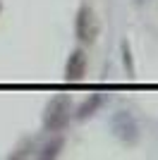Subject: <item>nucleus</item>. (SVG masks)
Here are the masks:
<instances>
[{
    "label": "nucleus",
    "instance_id": "6",
    "mask_svg": "<svg viewBox=\"0 0 158 160\" xmlns=\"http://www.w3.org/2000/svg\"><path fill=\"white\" fill-rule=\"evenodd\" d=\"M62 148H65V139L55 132L46 143H41V146L36 148V155H39L41 160H55L60 153H62Z\"/></svg>",
    "mask_w": 158,
    "mask_h": 160
},
{
    "label": "nucleus",
    "instance_id": "1",
    "mask_svg": "<svg viewBox=\"0 0 158 160\" xmlns=\"http://www.w3.org/2000/svg\"><path fill=\"white\" fill-rule=\"evenodd\" d=\"M70 112H72V98L65 93L53 96L43 110V132L48 134L62 132L70 124Z\"/></svg>",
    "mask_w": 158,
    "mask_h": 160
},
{
    "label": "nucleus",
    "instance_id": "10",
    "mask_svg": "<svg viewBox=\"0 0 158 160\" xmlns=\"http://www.w3.org/2000/svg\"><path fill=\"white\" fill-rule=\"evenodd\" d=\"M0 12H3V5H0Z\"/></svg>",
    "mask_w": 158,
    "mask_h": 160
},
{
    "label": "nucleus",
    "instance_id": "3",
    "mask_svg": "<svg viewBox=\"0 0 158 160\" xmlns=\"http://www.w3.org/2000/svg\"><path fill=\"white\" fill-rule=\"evenodd\" d=\"M74 33H77L79 43H89V46L98 38L101 24H98L96 14H93V10L89 5H82L77 10V17H74Z\"/></svg>",
    "mask_w": 158,
    "mask_h": 160
},
{
    "label": "nucleus",
    "instance_id": "8",
    "mask_svg": "<svg viewBox=\"0 0 158 160\" xmlns=\"http://www.w3.org/2000/svg\"><path fill=\"white\" fill-rule=\"evenodd\" d=\"M34 151H36L34 139H24V141H22V146L17 148V151H12V153H10V158H26V155H31Z\"/></svg>",
    "mask_w": 158,
    "mask_h": 160
},
{
    "label": "nucleus",
    "instance_id": "5",
    "mask_svg": "<svg viewBox=\"0 0 158 160\" xmlns=\"http://www.w3.org/2000/svg\"><path fill=\"white\" fill-rule=\"evenodd\" d=\"M103 105H105V96L103 93H89L77 105V110H74V120H79V122L89 120V117H93Z\"/></svg>",
    "mask_w": 158,
    "mask_h": 160
},
{
    "label": "nucleus",
    "instance_id": "2",
    "mask_svg": "<svg viewBox=\"0 0 158 160\" xmlns=\"http://www.w3.org/2000/svg\"><path fill=\"white\" fill-rule=\"evenodd\" d=\"M110 132L118 141H122L125 146H134L141 136L139 132V122L129 110H118L110 115Z\"/></svg>",
    "mask_w": 158,
    "mask_h": 160
},
{
    "label": "nucleus",
    "instance_id": "4",
    "mask_svg": "<svg viewBox=\"0 0 158 160\" xmlns=\"http://www.w3.org/2000/svg\"><path fill=\"white\" fill-rule=\"evenodd\" d=\"M86 62H89V58H86L84 48H74L65 62V79L67 81H82L86 74Z\"/></svg>",
    "mask_w": 158,
    "mask_h": 160
},
{
    "label": "nucleus",
    "instance_id": "7",
    "mask_svg": "<svg viewBox=\"0 0 158 160\" xmlns=\"http://www.w3.org/2000/svg\"><path fill=\"white\" fill-rule=\"evenodd\" d=\"M120 60H122V67L127 69V74L134 77L137 67H134V58H132V48H129V41H127V38L120 41Z\"/></svg>",
    "mask_w": 158,
    "mask_h": 160
},
{
    "label": "nucleus",
    "instance_id": "9",
    "mask_svg": "<svg viewBox=\"0 0 158 160\" xmlns=\"http://www.w3.org/2000/svg\"><path fill=\"white\" fill-rule=\"evenodd\" d=\"M134 5H146V0H134Z\"/></svg>",
    "mask_w": 158,
    "mask_h": 160
}]
</instances>
